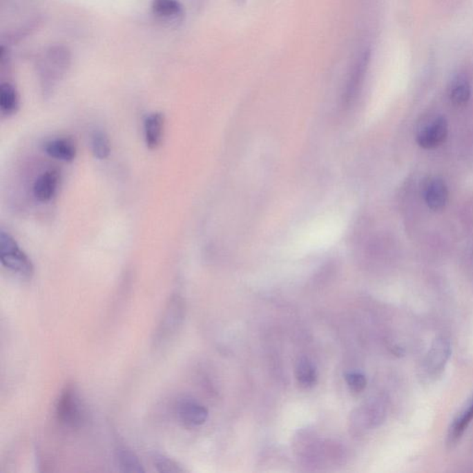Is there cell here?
I'll return each mask as SVG.
<instances>
[{
    "mask_svg": "<svg viewBox=\"0 0 473 473\" xmlns=\"http://www.w3.org/2000/svg\"><path fill=\"white\" fill-rule=\"evenodd\" d=\"M56 412L57 420L66 427L81 428L86 421V406L77 388L67 385L57 399Z\"/></svg>",
    "mask_w": 473,
    "mask_h": 473,
    "instance_id": "obj_1",
    "label": "cell"
},
{
    "mask_svg": "<svg viewBox=\"0 0 473 473\" xmlns=\"http://www.w3.org/2000/svg\"><path fill=\"white\" fill-rule=\"evenodd\" d=\"M0 261L2 265L24 278L34 275V265L29 257L21 250L12 236L7 232L0 233Z\"/></svg>",
    "mask_w": 473,
    "mask_h": 473,
    "instance_id": "obj_2",
    "label": "cell"
},
{
    "mask_svg": "<svg viewBox=\"0 0 473 473\" xmlns=\"http://www.w3.org/2000/svg\"><path fill=\"white\" fill-rule=\"evenodd\" d=\"M184 317L185 306L182 298L172 297L155 330V345L162 347L168 344L182 327Z\"/></svg>",
    "mask_w": 473,
    "mask_h": 473,
    "instance_id": "obj_3",
    "label": "cell"
},
{
    "mask_svg": "<svg viewBox=\"0 0 473 473\" xmlns=\"http://www.w3.org/2000/svg\"><path fill=\"white\" fill-rule=\"evenodd\" d=\"M37 63L52 80L56 81L69 72L73 64V53L67 46L54 44L46 48L42 59Z\"/></svg>",
    "mask_w": 473,
    "mask_h": 473,
    "instance_id": "obj_4",
    "label": "cell"
},
{
    "mask_svg": "<svg viewBox=\"0 0 473 473\" xmlns=\"http://www.w3.org/2000/svg\"><path fill=\"white\" fill-rule=\"evenodd\" d=\"M370 59L371 51L369 49H365L357 57L354 65L351 66L342 95L344 108H351L352 104L356 100L360 88H362L363 81H365L366 73H367Z\"/></svg>",
    "mask_w": 473,
    "mask_h": 473,
    "instance_id": "obj_5",
    "label": "cell"
},
{
    "mask_svg": "<svg viewBox=\"0 0 473 473\" xmlns=\"http://www.w3.org/2000/svg\"><path fill=\"white\" fill-rule=\"evenodd\" d=\"M151 12L155 20L166 26H179L185 18V9L179 0H152Z\"/></svg>",
    "mask_w": 473,
    "mask_h": 473,
    "instance_id": "obj_6",
    "label": "cell"
},
{
    "mask_svg": "<svg viewBox=\"0 0 473 473\" xmlns=\"http://www.w3.org/2000/svg\"><path fill=\"white\" fill-rule=\"evenodd\" d=\"M451 354L450 340L439 336L432 344L425 360V371L429 376H437L444 370Z\"/></svg>",
    "mask_w": 473,
    "mask_h": 473,
    "instance_id": "obj_7",
    "label": "cell"
},
{
    "mask_svg": "<svg viewBox=\"0 0 473 473\" xmlns=\"http://www.w3.org/2000/svg\"><path fill=\"white\" fill-rule=\"evenodd\" d=\"M177 414L184 425L197 427L209 419V409L195 398L183 396L177 403Z\"/></svg>",
    "mask_w": 473,
    "mask_h": 473,
    "instance_id": "obj_8",
    "label": "cell"
},
{
    "mask_svg": "<svg viewBox=\"0 0 473 473\" xmlns=\"http://www.w3.org/2000/svg\"><path fill=\"white\" fill-rule=\"evenodd\" d=\"M447 133V120L444 117H439L418 133L417 143L425 149L436 148L445 143Z\"/></svg>",
    "mask_w": 473,
    "mask_h": 473,
    "instance_id": "obj_9",
    "label": "cell"
},
{
    "mask_svg": "<svg viewBox=\"0 0 473 473\" xmlns=\"http://www.w3.org/2000/svg\"><path fill=\"white\" fill-rule=\"evenodd\" d=\"M425 199L426 204L433 211L444 209L448 201V189L444 180L440 177L429 180L425 186Z\"/></svg>",
    "mask_w": 473,
    "mask_h": 473,
    "instance_id": "obj_10",
    "label": "cell"
},
{
    "mask_svg": "<svg viewBox=\"0 0 473 473\" xmlns=\"http://www.w3.org/2000/svg\"><path fill=\"white\" fill-rule=\"evenodd\" d=\"M385 416V409L383 405L378 400L374 399L368 402L362 409H358L357 414L352 415V423L359 422L356 425H352V428L359 425L365 427H374L382 423Z\"/></svg>",
    "mask_w": 473,
    "mask_h": 473,
    "instance_id": "obj_11",
    "label": "cell"
},
{
    "mask_svg": "<svg viewBox=\"0 0 473 473\" xmlns=\"http://www.w3.org/2000/svg\"><path fill=\"white\" fill-rule=\"evenodd\" d=\"M59 172L50 169L41 175L34 185V194L38 201H50L57 193L59 183Z\"/></svg>",
    "mask_w": 473,
    "mask_h": 473,
    "instance_id": "obj_12",
    "label": "cell"
},
{
    "mask_svg": "<svg viewBox=\"0 0 473 473\" xmlns=\"http://www.w3.org/2000/svg\"><path fill=\"white\" fill-rule=\"evenodd\" d=\"M165 117L160 112L150 114L144 122V136L149 149L155 150L160 146L164 134Z\"/></svg>",
    "mask_w": 473,
    "mask_h": 473,
    "instance_id": "obj_13",
    "label": "cell"
},
{
    "mask_svg": "<svg viewBox=\"0 0 473 473\" xmlns=\"http://www.w3.org/2000/svg\"><path fill=\"white\" fill-rule=\"evenodd\" d=\"M472 420L473 394L463 407V409L456 415L452 425H450V431H448V441H450V445L456 444L461 438L464 432L467 430V426L470 425Z\"/></svg>",
    "mask_w": 473,
    "mask_h": 473,
    "instance_id": "obj_14",
    "label": "cell"
},
{
    "mask_svg": "<svg viewBox=\"0 0 473 473\" xmlns=\"http://www.w3.org/2000/svg\"><path fill=\"white\" fill-rule=\"evenodd\" d=\"M45 151L49 157L70 162L76 157V146L70 138H57L46 144Z\"/></svg>",
    "mask_w": 473,
    "mask_h": 473,
    "instance_id": "obj_15",
    "label": "cell"
},
{
    "mask_svg": "<svg viewBox=\"0 0 473 473\" xmlns=\"http://www.w3.org/2000/svg\"><path fill=\"white\" fill-rule=\"evenodd\" d=\"M20 97L17 89L10 81H4L0 86V110L5 117H10L18 111Z\"/></svg>",
    "mask_w": 473,
    "mask_h": 473,
    "instance_id": "obj_16",
    "label": "cell"
},
{
    "mask_svg": "<svg viewBox=\"0 0 473 473\" xmlns=\"http://www.w3.org/2000/svg\"><path fill=\"white\" fill-rule=\"evenodd\" d=\"M295 374H296L298 384L305 389L313 387L318 379L316 365L306 357L300 358L298 360Z\"/></svg>",
    "mask_w": 473,
    "mask_h": 473,
    "instance_id": "obj_17",
    "label": "cell"
},
{
    "mask_svg": "<svg viewBox=\"0 0 473 473\" xmlns=\"http://www.w3.org/2000/svg\"><path fill=\"white\" fill-rule=\"evenodd\" d=\"M42 23L43 20L40 17L34 18L21 24L18 28L8 32L3 37L5 41L3 45L9 46L21 42V40L26 39L29 35L34 34L39 28Z\"/></svg>",
    "mask_w": 473,
    "mask_h": 473,
    "instance_id": "obj_18",
    "label": "cell"
},
{
    "mask_svg": "<svg viewBox=\"0 0 473 473\" xmlns=\"http://www.w3.org/2000/svg\"><path fill=\"white\" fill-rule=\"evenodd\" d=\"M116 458L120 470L128 473H143L144 469L143 464L139 461L135 455L128 447H119L116 450Z\"/></svg>",
    "mask_w": 473,
    "mask_h": 473,
    "instance_id": "obj_19",
    "label": "cell"
},
{
    "mask_svg": "<svg viewBox=\"0 0 473 473\" xmlns=\"http://www.w3.org/2000/svg\"><path fill=\"white\" fill-rule=\"evenodd\" d=\"M450 97L454 105L458 106H465L469 102L470 86L464 76L458 75L454 79L450 88Z\"/></svg>",
    "mask_w": 473,
    "mask_h": 473,
    "instance_id": "obj_20",
    "label": "cell"
},
{
    "mask_svg": "<svg viewBox=\"0 0 473 473\" xmlns=\"http://www.w3.org/2000/svg\"><path fill=\"white\" fill-rule=\"evenodd\" d=\"M92 150L98 160H106L111 152L110 141L103 131H95L92 138Z\"/></svg>",
    "mask_w": 473,
    "mask_h": 473,
    "instance_id": "obj_21",
    "label": "cell"
},
{
    "mask_svg": "<svg viewBox=\"0 0 473 473\" xmlns=\"http://www.w3.org/2000/svg\"><path fill=\"white\" fill-rule=\"evenodd\" d=\"M153 462L155 469L157 472L162 473H180L184 472V469L173 459L168 458V456L161 455V454H155L153 456Z\"/></svg>",
    "mask_w": 473,
    "mask_h": 473,
    "instance_id": "obj_22",
    "label": "cell"
},
{
    "mask_svg": "<svg viewBox=\"0 0 473 473\" xmlns=\"http://www.w3.org/2000/svg\"><path fill=\"white\" fill-rule=\"evenodd\" d=\"M345 380L349 390L354 393L363 392L367 385V380H366L365 374L359 373V371H349V373L346 374Z\"/></svg>",
    "mask_w": 473,
    "mask_h": 473,
    "instance_id": "obj_23",
    "label": "cell"
}]
</instances>
